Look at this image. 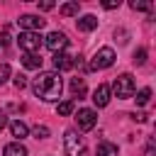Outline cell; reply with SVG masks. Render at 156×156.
Wrapping results in <instances>:
<instances>
[{"label":"cell","instance_id":"6da1fadb","mask_svg":"<svg viewBox=\"0 0 156 156\" xmlns=\"http://www.w3.org/2000/svg\"><path fill=\"white\" fill-rule=\"evenodd\" d=\"M32 90L37 98H41L44 102H54L61 98V90H63V83H61V76L56 71H44L39 73L34 80H32Z\"/></svg>","mask_w":156,"mask_h":156},{"label":"cell","instance_id":"7a4b0ae2","mask_svg":"<svg viewBox=\"0 0 156 156\" xmlns=\"http://www.w3.org/2000/svg\"><path fill=\"white\" fill-rule=\"evenodd\" d=\"M112 90H115V95H117V98H122V100H129V98L134 95V90H136V85H134V78H132L129 73H122V76H117V78H115V83H112Z\"/></svg>","mask_w":156,"mask_h":156},{"label":"cell","instance_id":"3957f363","mask_svg":"<svg viewBox=\"0 0 156 156\" xmlns=\"http://www.w3.org/2000/svg\"><path fill=\"white\" fill-rule=\"evenodd\" d=\"M112 63H115V51H112L110 46H102V49H98V51L93 54L88 68H90V71H100V68H110Z\"/></svg>","mask_w":156,"mask_h":156},{"label":"cell","instance_id":"277c9868","mask_svg":"<svg viewBox=\"0 0 156 156\" xmlns=\"http://www.w3.org/2000/svg\"><path fill=\"white\" fill-rule=\"evenodd\" d=\"M17 44H20V49H22L24 54H37L44 41H41V37H39V32H22V34L17 37Z\"/></svg>","mask_w":156,"mask_h":156},{"label":"cell","instance_id":"5b68a950","mask_svg":"<svg viewBox=\"0 0 156 156\" xmlns=\"http://www.w3.org/2000/svg\"><path fill=\"white\" fill-rule=\"evenodd\" d=\"M63 146H66V154L68 156H76V154H80L85 146H83V136L76 132V129H68L66 134H63Z\"/></svg>","mask_w":156,"mask_h":156},{"label":"cell","instance_id":"8992f818","mask_svg":"<svg viewBox=\"0 0 156 156\" xmlns=\"http://www.w3.org/2000/svg\"><path fill=\"white\" fill-rule=\"evenodd\" d=\"M76 122H78V129H80V132H90V129L95 127V122H98V115H95L93 110L83 107V110H78Z\"/></svg>","mask_w":156,"mask_h":156},{"label":"cell","instance_id":"52a82bcc","mask_svg":"<svg viewBox=\"0 0 156 156\" xmlns=\"http://www.w3.org/2000/svg\"><path fill=\"white\" fill-rule=\"evenodd\" d=\"M44 44H46V49H51L54 54H61V51L68 46V39H66L63 32H51V34L44 39Z\"/></svg>","mask_w":156,"mask_h":156},{"label":"cell","instance_id":"ba28073f","mask_svg":"<svg viewBox=\"0 0 156 156\" xmlns=\"http://www.w3.org/2000/svg\"><path fill=\"white\" fill-rule=\"evenodd\" d=\"M17 24H20L24 32H39V29L46 24V20H41L39 15H22V17L17 20Z\"/></svg>","mask_w":156,"mask_h":156},{"label":"cell","instance_id":"9c48e42d","mask_svg":"<svg viewBox=\"0 0 156 156\" xmlns=\"http://www.w3.org/2000/svg\"><path fill=\"white\" fill-rule=\"evenodd\" d=\"M110 95H112V90H110V85H98L95 88V93H93V102L98 105V107H105L107 102H110Z\"/></svg>","mask_w":156,"mask_h":156},{"label":"cell","instance_id":"30bf717a","mask_svg":"<svg viewBox=\"0 0 156 156\" xmlns=\"http://www.w3.org/2000/svg\"><path fill=\"white\" fill-rule=\"evenodd\" d=\"M76 66V61H73V56H68V54H54V68H56V73L58 71H68V68H73Z\"/></svg>","mask_w":156,"mask_h":156},{"label":"cell","instance_id":"8fae6325","mask_svg":"<svg viewBox=\"0 0 156 156\" xmlns=\"http://www.w3.org/2000/svg\"><path fill=\"white\" fill-rule=\"evenodd\" d=\"M76 27H78L80 32H93V29L98 27V17H95V15H83V17H78Z\"/></svg>","mask_w":156,"mask_h":156},{"label":"cell","instance_id":"7c38bea8","mask_svg":"<svg viewBox=\"0 0 156 156\" xmlns=\"http://www.w3.org/2000/svg\"><path fill=\"white\" fill-rule=\"evenodd\" d=\"M10 132H12V136L20 141V139H24L27 134H29V129H27V124L22 122V119H15V122H10Z\"/></svg>","mask_w":156,"mask_h":156},{"label":"cell","instance_id":"4fadbf2b","mask_svg":"<svg viewBox=\"0 0 156 156\" xmlns=\"http://www.w3.org/2000/svg\"><path fill=\"white\" fill-rule=\"evenodd\" d=\"M22 66L29 68V71H39V68H41V58H39L37 54H24V56H22Z\"/></svg>","mask_w":156,"mask_h":156},{"label":"cell","instance_id":"5bb4252c","mask_svg":"<svg viewBox=\"0 0 156 156\" xmlns=\"http://www.w3.org/2000/svg\"><path fill=\"white\" fill-rule=\"evenodd\" d=\"M2 156H27V149L20 144V141H12L2 149Z\"/></svg>","mask_w":156,"mask_h":156},{"label":"cell","instance_id":"9a60e30c","mask_svg":"<svg viewBox=\"0 0 156 156\" xmlns=\"http://www.w3.org/2000/svg\"><path fill=\"white\" fill-rule=\"evenodd\" d=\"M117 154H119V149L115 144H110V141H100L98 144V156H117Z\"/></svg>","mask_w":156,"mask_h":156},{"label":"cell","instance_id":"2e32d148","mask_svg":"<svg viewBox=\"0 0 156 156\" xmlns=\"http://www.w3.org/2000/svg\"><path fill=\"white\" fill-rule=\"evenodd\" d=\"M71 93L78 95V98H83L85 95V80L83 78H71Z\"/></svg>","mask_w":156,"mask_h":156},{"label":"cell","instance_id":"e0dca14e","mask_svg":"<svg viewBox=\"0 0 156 156\" xmlns=\"http://www.w3.org/2000/svg\"><path fill=\"white\" fill-rule=\"evenodd\" d=\"M58 12H61L63 17H73V15H78V2H63V5L58 7Z\"/></svg>","mask_w":156,"mask_h":156},{"label":"cell","instance_id":"ac0fdd59","mask_svg":"<svg viewBox=\"0 0 156 156\" xmlns=\"http://www.w3.org/2000/svg\"><path fill=\"white\" fill-rule=\"evenodd\" d=\"M56 112H58L61 117H68V115L73 112V100H63V102H58V105H56Z\"/></svg>","mask_w":156,"mask_h":156},{"label":"cell","instance_id":"d6986e66","mask_svg":"<svg viewBox=\"0 0 156 156\" xmlns=\"http://www.w3.org/2000/svg\"><path fill=\"white\" fill-rule=\"evenodd\" d=\"M149 100H151V90H149V88H141V90L136 93V105L141 107V105H146Z\"/></svg>","mask_w":156,"mask_h":156},{"label":"cell","instance_id":"ffe728a7","mask_svg":"<svg viewBox=\"0 0 156 156\" xmlns=\"http://www.w3.org/2000/svg\"><path fill=\"white\" fill-rule=\"evenodd\" d=\"M129 7H132V10L149 12V10H151V2H146V0H132V2H129Z\"/></svg>","mask_w":156,"mask_h":156},{"label":"cell","instance_id":"44dd1931","mask_svg":"<svg viewBox=\"0 0 156 156\" xmlns=\"http://www.w3.org/2000/svg\"><path fill=\"white\" fill-rule=\"evenodd\" d=\"M32 134H34V139H46V136H49V127H44V124H37V127L32 129Z\"/></svg>","mask_w":156,"mask_h":156},{"label":"cell","instance_id":"7402d4cb","mask_svg":"<svg viewBox=\"0 0 156 156\" xmlns=\"http://www.w3.org/2000/svg\"><path fill=\"white\" fill-rule=\"evenodd\" d=\"M10 76H12V71H10V66H7V63H0V85H5Z\"/></svg>","mask_w":156,"mask_h":156},{"label":"cell","instance_id":"603a6c76","mask_svg":"<svg viewBox=\"0 0 156 156\" xmlns=\"http://www.w3.org/2000/svg\"><path fill=\"white\" fill-rule=\"evenodd\" d=\"M134 63L136 66H144L146 63V49H136L134 51Z\"/></svg>","mask_w":156,"mask_h":156},{"label":"cell","instance_id":"cb8c5ba5","mask_svg":"<svg viewBox=\"0 0 156 156\" xmlns=\"http://www.w3.org/2000/svg\"><path fill=\"white\" fill-rule=\"evenodd\" d=\"M12 83H15V88H17V90H22V88L27 85V76H22V73H17V76L12 78Z\"/></svg>","mask_w":156,"mask_h":156},{"label":"cell","instance_id":"d4e9b609","mask_svg":"<svg viewBox=\"0 0 156 156\" xmlns=\"http://www.w3.org/2000/svg\"><path fill=\"white\" fill-rule=\"evenodd\" d=\"M102 7H105V10H115V7H119V0H105Z\"/></svg>","mask_w":156,"mask_h":156},{"label":"cell","instance_id":"484cf974","mask_svg":"<svg viewBox=\"0 0 156 156\" xmlns=\"http://www.w3.org/2000/svg\"><path fill=\"white\" fill-rule=\"evenodd\" d=\"M132 119H134V122H146L149 117H146L144 112H132Z\"/></svg>","mask_w":156,"mask_h":156},{"label":"cell","instance_id":"4316f807","mask_svg":"<svg viewBox=\"0 0 156 156\" xmlns=\"http://www.w3.org/2000/svg\"><path fill=\"white\" fill-rule=\"evenodd\" d=\"M39 10H54V2H51V0H44V2H39Z\"/></svg>","mask_w":156,"mask_h":156},{"label":"cell","instance_id":"83f0119b","mask_svg":"<svg viewBox=\"0 0 156 156\" xmlns=\"http://www.w3.org/2000/svg\"><path fill=\"white\" fill-rule=\"evenodd\" d=\"M5 127H7V115H5L2 110H0V132H2Z\"/></svg>","mask_w":156,"mask_h":156},{"label":"cell","instance_id":"f1b7e54d","mask_svg":"<svg viewBox=\"0 0 156 156\" xmlns=\"http://www.w3.org/2000/svg\"><path fill=\"white\" fill-rule=\"evenodd\" d=\"M146 156H154V144H149V146H146Z\"/></svg>","mask_w":156,"mask_h":156},{"label":"cell","instance_id":"f546056e","mask_svg":"<svg viewBox=\"0 0 156 156\" xmlns=\"http://www.w3.org/2000/svg\"><path fill=\"white\" fill-rule=\"evenodd\" d=\"M76 156H90V154H88V151L83 149V151H80V154H76Z\"/></svg>","mask_w":156,"mask_h":156}]
</instances>
